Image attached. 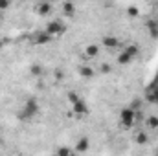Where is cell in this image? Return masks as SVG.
Segmentation results:
<instances>
[{"mask_svg": "<svg viewBox=\"0 0 158 156\" xmlns=\"http://www.w3.org/2000/svg\"><path fill=\"white\" fill-rule=\"evenodd\" d=\"M37 112H39V103H37V99L30 97V99L24 103V109L19 112V119H22V121H30L31 117L37 116Z\"/></svg>", "mask_w": 158, "mask_h": 156, "instance_id": "6da1fadb", "label": "cell"}, {"mask_svg": "<svg viewBox=\"0 0 158 156\" xmlns=\"http://www.w3.org/2000/svg\"><path fill=\"white\" fill-rule=\"evenodd\" d=\"M68 99H70V103H72V110H74V114L79 117L86 116L88 114V107H86V103L81 99V97H77L74 92H70L68 94Z\"/></svg>", "mask_w": 158, "mask_h": 156, "instance_id": "7a4b0ae2", "label": "cell"}, {"mask_svg": "<svg viewBox=\"0 0 158 156\" xmlns=\"http://www.w3.org/2000/svg\"><path fill=\"white\" fill-rule=\"evenodd\" d=\"M136 112L132 110V109H129V107H125V109H121V112H119V121H121V125L125 127V129H131L134 123H136Z\"/></svg>", "mask_w": 158, "mask_h": 156, "instance_id": "3957f363", "label": "cell"}, {"mask_svg": "<svg viewBox=\"0 0 158 156\" xmlns=\"http://www.w3.org/2000/svg\"><path fill=\"white\" fill-rule=\"evenodd\" d=\"M48 35H52V37H55V35H63L64 31H66V26L61 22V20H50L48 24H46V30H44Z\"/></svg>", "mask_w": 158, "mask_h": 156, "instance_id": "277c9868", "label": "cell"}, {"mask_svg": "<svg viewBox=\"0 0 158 156\" xmlns=\"http://www.w3.org/2000/svg\"><path fill=\"white\" fill-rule=\"evenodd\" d=\"M52 9H53V7H52V4H50V2H39V4L35 6V11L39 13L40 17L50 15V13H52Z\"/></svg>", "mask_w": 158, "mask_h": 156, "instance_id": "5b68a950", "label": "cell"}, {"mask_svg": "<svg viewBox=\"0 0 158 156\" xmlns=\"http://www.w3.org/2000/svg\"><path fill=\"white\" fill-rule=\"evenodd\" d=\"M52 39H53V37H52V35H48L44 30H42V31H37V33H35V37H33L35 44H48Z\"/></svg>", "mask_w": 158, "mask_h": 156, "instance_id": "8992f818", "label": "cell"}, {"mask_svg": "<svg viewBox=\"0 0 158 156\" xmlns=\"http://www.w3.org/2000/svg\"><path fill=\"white\" fill-rule=\"evenodd\" d=\"M98 53H99V46L98 44H88L86 50H85V59H94V57H98Z\"/></svg>", "mask_w": 158, "mask_h": 156, "instance_id": "52a82bcc", "label": "cell"}, {"mask_svg": "<svg viewBox=\"0 0 158 156\" xmlns=\"http://www.w3.org/2000/svg\"><path fill=\"white\" fill-rule=\"evenodd\" d=\"M132 140H134V143H138V145H145L147 140H149V136H147V132H143V130H136L134 136H132Z\"/></svg>", "mask_w": 158, "mask_h": 156, "instance_id": "ba28073f", "label": "cell"}, {"mask_svg": "<svg viewBox=\"0 0 158 156\" xmlns=\"http://www.w3.org/2000/svg\"><path fill=\"white\" fill-rule=\"evenodd\" d=\"M88 147H90V140L88 138H81V140H77L74 149H76V153H86Z\"/></svg>", "mask_w": 158, "mask_h": 156, "instance_id": "9c48e42d", "label": "cell"}, {"mask_svg": "<svg viewBox=\"0 0 158 156\" xmlns=\"http://www.w3.org/2000/svg\"><path fill=\"white\" fill-rule=\"evenodd\" d=\"M101 44L105 46V48H118L119 46V40L116 39V37H112V35H107V37H103V40H101Z\"/></svg>", "mask_w": 158, "mask_h": 156, "instance_id": "30bf717a", "label": "cell"}, {"mask_svg": "<svg viewBox=\"0 0 158 156\" xmlns=\"http://www.w3.org/2000/svg\"><path fill=\"white\" fill-rule=\"evenodd\" d=\"M123 51H125V53H129V55L134 59V57H138V55H140V46H138V44H127V46L123 48Z\"/></svg>", "mask_w": 158, "mask_h": 156, "instance_id": "8fae6325", "label": "cell"}, {"mask_svg": "<svg viewBox=\"0 0 158 156\" xmlns=\"http://www.w3.org/2000/svg\"><path fill=\"white\" fill-rule=\"evenodd\" d=\"M79 74H81V77H85V79H90V77H94V68L92 66H79Z\"/></svg>", "mask_w": 158, "mask_h": 156, "instance_id": "7c38bea8", "label": "cell"}, {"mask_svg": "<svg viewBox=\"0 0 158 156\" xmlns=\"http://www.w3.org/2000/svg\"><path fill=\"white\" fill-rule=\"evenodd\" d=\"M63 13H64L66 17H74V15H76V6H74L72 2H64V4H63Z\"/></svg>", "mask_w": 158, "mask_h": 156, "instance_id": "4fadbf2b", "label": "cell"}, {"mask_svg": "<svg viewBox=\"0 0 158 156\" xmlns=\"http://www.w3.org/2000/svg\"><path fill=\"white\" fill-rule=\"evenodd\" d=\"M147 30H149V35H151L153 39L158 37V22L156 20H149V22H147Z\"/></svg>", "mask_w": 158, "mask_h": 156, "instance_id": "5bb4252c", "label": "cell"}, {"mask_svg": "<svg viewBox=\"0 0 158 156\" xmlns=\"http://www.w3.org/2000/svg\"><path fill=\"white\" fill-rule=\"evenodd\" d=\"M145 125L149 130H158V117L156 116H149L145 119Z\"/></svg>", "mask_w": 158, "mask_h": 156, "instance_id": "9a60e30c", "label": "cell"}, {"mask_svg": "<svg viewBox=\"0 0 158 156\" xmlns=\"http://www.w3.org/2000/svg\"><path fill=\"white\" fill-rule=\"evenodd\" d=\"M132 61V57L129 55V53H125V51H119V55H118V63L119 64H129Z\"/></svg>", "mask_w": 158, "mask_h": 156, "instance_id": "2e32d148", "label": "cell"}, {"mask_svg": "<svg viewBox=\"0 0 158 156\" xmlns=\"http://www.w3.org/2000/svg\"><path fill=\"white\" fill-rule=\"evenodd\" d=\"M129 109H132L134 112L142 110V101H140V99H132V101H131V105H129Z\"/></svg>", "mask_w": 158, "mask_h": 156, "instance_id": "e0dca14e", "label": "cell"}, {"mask_svg": "<svg viewBox=\"0 0 158 156\" xmlns=\"http://www.w3.org/2000/svg\"><path fill=\"white\" fill-rule=\"evenodd\" d=\"M127 15H129V17H138V15H140V9H138L136 6H129V7H127Z\"/></svg>", "mask_w": 158, "mask_h": 156, "instance_id": "ac0fdd59", "label": "cell"}, {"mask_svg": "<svg viewBox=\"0 0 158 156\" xmlns=\"http://www.w3.org/2000/svg\"><path fill=\"white\" fill-rule=\"evenodd\" d=\"M57 156H74V153H72L68 147H59V151H57Z\"/></svg>", "mask_w": 158, "mask_h": 156, "instance_id": "d6986e66", "label": "cell"}, {"mask_svg": "<svg viewBox=\"0 0 158 156\" xmlns=\"http://www.w3.org/2000/svg\"><path fill=\"white\" fill-rule=\"evenodd\" d=\"M99 70H101V74H109V72H110V70H112V66H110V64H107V63H103V64H101V68H99Z\"/></svg>", "mask_w": 158, "mask_h": 156, "instance_id": "ffe728a7", "label": "cell"}, {"mask_svg": "<svg viewBox=\"0 0 158 156\" xmlns=\"http://www.w3.org/2000/svg\"><path fill=\"white\" fill-rule=\"evenodd\" d=\"M40 72H42V68H40L39 64H33V66H31V74H33V76H40Z\"/></svg>", "mask_w": 158, "mask_h": 156, "instance_id": "44dd1931", "label": "cell"}, {"mask_svg": "<svg viewBox=\"0 0 158 156\" xmlns=\"http://www.w3.org/2000/svg\"><path fill=\"white\" fill-rule=\"evenodd\" d=\"M11 6V2L9 0H0V9H7Z\"/></svg>", "mask_w": 158, "mask_h": 156, "instance_id": "7402d4cb", "label": "cell"}, {"mask_svg": "<svg viewBox=\"0 0 158 156\" xmlns=\"http://www.w3.org/2000/svg\"><path fill=\"white\" fill-rule=\"evenodd\" d=\"M134 117H136V121H142V119H143V112H142V110H138Z\"/></svg>", "mask_w": 158, "mask_h": 156, "instance_id": "603a6c76", "label": "cell"}, {"mask_svg": "<svg viewBox=\"0 0 158 156\" xmlns=\"http://www.w3.org/2000/svg\"><path fill=\"white\" fill-rule=\"evenodd\" d=\"M0 46H2V42H0Z\"/></svg>", "mask_w": 158, "mask_h": 156, "instance_id": "cb8c5ba5", "label": "cell"}, {"mask_svg": "<svg viewBox=\"0 0 158 156\" xmlns=\"http://www.w3.org/2000/svg\"><path fill=\"white\" fill-rule=\"evenodd\" d=\"M53 156H57V154H53Z\"/></svg>", "mask_w": 158, "mask_h": 156, "instance_id": "d4e9b609", "label": "cell"}]
</instances>
